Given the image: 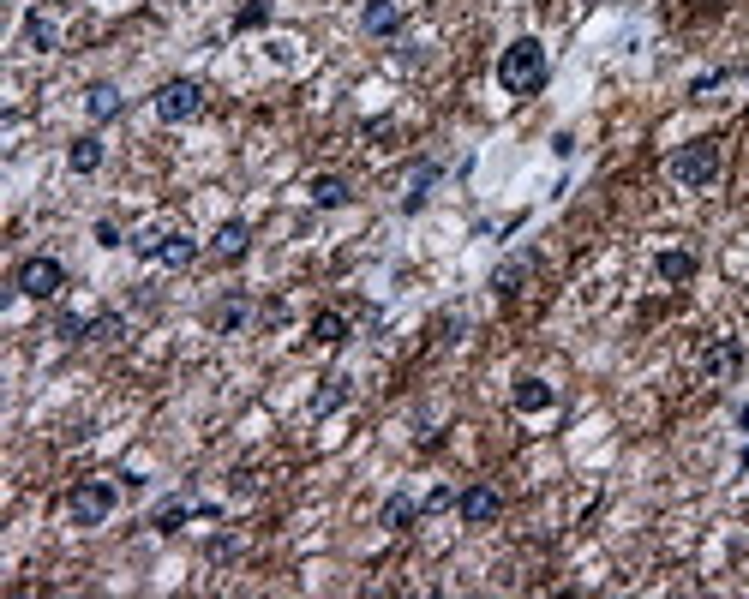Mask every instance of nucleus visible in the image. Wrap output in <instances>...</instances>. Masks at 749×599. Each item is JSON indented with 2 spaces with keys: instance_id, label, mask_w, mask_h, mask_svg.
<instances>
[{
  "instance_id": "23",
  "label": "nucleus",
  "mask_w": 749,
  "mask_h": 599,
  "mask_svg": "<svg viewBox=\"0 0 749 599\" xmlns=\"http://www.w3.org/2000/svg\"><path fill=\"white\" fill-rule=\"evenodd\" d=\"M264 24H270V0H246L234 12V30H264Z\"/></svg>"
},
{
  "instance_id": "12",
  "label": "nucleus",
  "mask_w": 749,
  "mask_h": 599,
  "mask_svg": "<svg viewBox=\"0 0 749 599\" xmlns=\"http://www.w3.org/2000/svg\"><path fill=\"white\" fill-rule=\"evenodd\" d=\"M246 246H252V228H246V222H222V228H216V240H210V252H216L222 264L246 258Z\"/></svg>"
},
{
  "instance_id": "7",
  "label": "nucleus",
  "mask_w": 749,
  "mask_h": 599,
  "mask_svg": "<svg viewBox=\"0 0 749 599\" xmlns=\"http://www.w3.org/2000/svg\"><path fill=\"white\" fill-rule=\"evenodd\" d=\"M456 510H462V522H468V528H486V522H498L504 498H498L492 486H468V492L456 498Z\"/></svg>"
},
{
  "instance_id": "9",
  "label": "nucleus",
  "mask_w": 749,
  "mask_h": 599,
  "mask_svg": "<svg viewBox=\"0 0 749 599\" xmlns=\"http://www.w3.org/2000/svg\"><path fill=\"white\" fill-rule=\"evenodd\" d=\"M360 30L366 36H396L402 30V6L396 0H366L360 6Z\"/></svg>"
},
{
  "instance_id": "15",
  "label": "nucleus",
  "mask_w": 749,
  "mask_h": 599,
  "mask_svg": "<svg viewBox=\"0 0 749 599\" xmlns=\"http://www.w3.org/2000/svg\"><path fill=\"white\" fill-rule=\"evenodd\" d=\"M66 162H72V174H96V168H102V138H96V132H84V138H72V150H66Z\"/></svg>"
},
{
  "instance_id": "19",
  "label": "nucleus",
  "mask_w": 749,
  "mask_h": 599,
  "mask_svg": "<svg viewBox=\"0 0 749 599\" xmlns=\"http://www.w3.org/2000/svg\"><path fill=\"white\" fill-rule=\"evenodd\" d=\"M528 270H534V258H528V252H522V258H504V264L492 270V288H498V294H516V288L528 282Z\"/></svg>"
},
{
  "instance_id": "16",
  "label": "nucleus",
  "mask_w": 749,
  "mask_h": 599,
  "mask_svg": "<svg viewBox=\"0 0 749 599\" xmlns=\"http://www.w3.org/2000/svg\"><path fill=\"white\" fill-rule=\"evenodd\" d=\"M348 198H354V192H348L342 174H318V180H312V204H318V210H342Z\"/></svg>"
},
{
  "instance_id": "1",
  "label": "nucleus",
  "mask_w": 749,
  "mask_h": 599,
  "mask_svg": "<svg viewBox=\"0 0 749 599\" xmlns=\"http://www.w3.org/2000/svg\"><path fill=\"white\" fill-rule=\"evenodd\" d=\"M498 84H504L510 96H534V90L546 84V48H540L534 36H516V42L498 54Z\"/></svg>"
},
{
  "instance_id": "26",
  "label": "nucleus",
  "mask_w": 749,
  "mask_h": 599,
  "mask_svg": "<svg viewBox=\"0 0 749 599\" xmlns=\"http://www.w3.org/2000/svg\"><path fill=\"white\" fill-rule=\"evenodd\" d=\"M132 252H138V258H156V252H162V234H156V228L132 234Z\"/></svg>"
},
{
  "instance_id": "22",
  "label": "nucleus",
  "mask_w": 749,
  "mask_h": 599,
  "mask_svg": "<svg viewBox=\"0 0 749 599\" xmlns=\"http://www.w3.org/2000/svg\"><path fill=\"white\" fill-rule=\"evenodd\" d=\"M660 276L666 282H690L696 276V252H660Z\"/></svg>"
},
{
  "instance_id": "18",
  "label": "nucleus",
  "mask_w": 749,
  "mask_h": 599,
  "mask_svg": "<svg viewBox=\"0 0 749 599\" xmlns=\"http://www.w3.org/2000/svg\"><path fill=\"white\" fill-rule=\"evenodd\" d=\"M198 258V240H186V234H162V252H156V264H168V270H186Z\"/></svg>"
},
{
  "instance_id": "14",
  "label": "nucleus",
  "mask_w": 749,
  "mask_h": 599,
  "mask_svg": "<svg viewBox=\"0 0 749 599\" xmlns=\"http://www.w3.org/2000/svg\"><path fill=\"white\" fill-rule=\"evenodd\" d=\"M120 108H126V102H120V90H114V84H90V90H84V114H90L96 126H102V120H114Z\"/></svg>"
},
{
  "instance_id": "13",
  "label": "nucleus",
  "mask_w": 749,
  "mask_h": 599,
  "mask_svg": "<svg viewBox=\"0 0 749 599\" xmlns=\"http://www.w3.org/2000/svg\"><path fill=\"white\" fill-rule=\"evenodd\" d=\"M510 402H516V408H522V414H546V408H552V402H558V390H552V384H546V378H522V384H516V396H510Z\"/></svg>"
},
{
  "instance_id": "10",
  "label": "nucleus",
  "mask_w": 749,
  "mask_h": 599,
  "mask_svg": "<svg viewBox=\"0 0 749 599\" xmlns=\"http://www.w3.org/2000/svg\"><path fill=\"white\" fill-rule=\"evenodd\" d=\"M24 42H30L36 54H54V48H60V24H54L42 6H30V12H24Z\"/></svg>"
},
{
  "instance_id": "5",
  "label": "nucleus",
  "mask_w": 749,
  "mask_h": 599,
  "mask_svg": "<svg viewBox=\"0 0 749 599\" xmlns=\"http://www.w3.org/2000/svg\"><path fill=\"white\" fill-rule=\"evenodd\" d=\"M60 288H66V264H60V258L36 252V258L18 264V294H24V300H54Z\"/></svg>"
},
{
  "instance_id": "2",
  "label": "nucleus",
  "mask_w": 749,
  "mask_h": 599,
  "mask_svg": "<svg viewBox=\"0 0 749 599\" xmlns=\"http://www.w3.org/2000/svg\"><path fill=\"white\" fill-rule=\"evenodd\" d=\"M114 504H120L114 480H78V486L66 492V516H72L78 528H96V522H108V516H114Z\"/></svg>"
},
{
  "instance_id": "3",
  "label": "nucleus",
  "mask_w": 749,
  "mask_h": 599,
  "mask_svg": "<svg viewBox=\"0 0 749 599\" xmlns=\"http://www.w3.org/2000/svg\"><path fill=\"white\" fill-rule=\"evenodd\" d=\"M672 180L678 186H714L720 180V144L714 138H696L672 156Z\"/></svg>"
},
{
  "instance_id": "8",
  "label": "nucleus",
  "mask_w": 749,
  "mask_h": 599,
  "mask_svg": "<svg viewBox=\"0 0 749 599\" xmlns=\"http://www.w3.org/2000/svg\"><path fill=\"white\" fill-rule=\"evenodd\" d=\"M210 324H216V336H240V330L252 324V300H246V294H222L216 312H210Z\"/></svg>"
},
{
  "instance_id": "21",
  "label": "nucleus",
  "mask_w": 749,
  "mask_h": 599,
  "mask_svg": "<svg viewBox=\"0 0 749 599\" xmlns=\"http://www.w3.org/2000/svg\"><path fill=\"white\" fill-rule=\"evenodd\" d=\"M312 342H324V348L348 342V318H342V312H318V318H312Z\"/></svg>"
},
{
  "instance_id": "4",
  "label": "nucleus",
  "mask_w": 749,
  "mask_h": 599,
  "mask_svg": "<svg viewBox=\"0 0 749 599\" xmlns=\"http://www.w3.org/2000/svg\"><path fill=\"white\" fill-rule=\"evenodd\" d=\"M198 114H204V84L198 78H168L156 90V120L180 126V120H198Z\"/></svg>"
},
{
  "instance_id": "24",
  "label": "nucleus",
  "mask_w": 749,
  "mask_h": 599,
  "mask_svg": "<svg viewBox=\"0 0 749 599\" xmlns=\"http://www.w3.org/2000/svg\"><path fill=\"white\" fill-rule=\"evenodd\" d=\"M114 336H126V318H120V312L90 318V342H114Z\"/></svg>"
},
{
  "instance_id": "20",
  "label": "nucleus",
  "mask_w": 749,
  "mask_h": 599,
  "mask_svg": "<svg viewBox=\"0 0 749 599\" xmlns=\"http://www.w3.org/2000/svg\"><path fill=\"white\" fill-rule=\"evenodd\" d=\"M420 510H426V504H414L408 492H396V498L384 504V528H390V534H402V528H414V516H420Z\"/></svg>"
},
{
  "instance_id": "6",
  "label": "nucleus",
  "mask_w": 749,
  "mask_h": 599,
  "mask_svg": "<svg viewBox=\"0 0 749 599\" xmlns=\"http://www.w3.org/2000/svg\"><path fill=\"white\" fill-rule=\"evenodd\" d=\"M702 366H708V378H714V384H732V378L744 372V348H738L732 336H720V342H708Z\"/></svg>"
},
{
  "instance_id": "27",
  "label": "nucleus",
  "mask_w": 749,
  "mask_h": 599,
  "mask_svg": "<svg viewBox=\"0 0 749 599\" xmlns=\"http://www.w3.org/2000/svg\"><path fill=\"white\" fill-rule=\"evenodd\" d=\"M96 246H120V222H114V216L96 222Z\"/></svg>"
},
{
  "instance_id": "25",
  "label": "nucleus",
  "mask_w": 749,
  "mask_h": 599,
  "mask_svg": "<svg viewBox=\"0 0 749 599\" xmlns=\"http://www.w3.org/2000/svg\"><path fill=\"white\" fill-rule=\"evenodd\" d=\"M342 402H348V378H330V390L312 396V414H330V408H342Z\"/></svg>"
},
{
  "instance_id": "17",
  "label": "nucleus",
  "mask_w": 749,
  "mask_h": 599,
  "mask_svg": "<svg viewBox=\"0 0 749 599\" xmlns=\"http://www.w3.org/2000/svg\"><path fill=\"white\" fill-rule=\"evenodd\" d=\"M198 510H204V504H186V498H174V504H162V510L150 516V528H156V534H180V528H186Z\"/></svg>"
},
{
  "instance_id": "11",
  "label": "nucleus",
  "mask_w": 749,
  "mask_h": 599,
  "mask_svg": "<svg viewBox=\"0 0 749 599\" xmlns=\"http://www.w3.org/2000/svg\"><path fill=\"white\" fill-rule=\"evenodd\" d=\"M444 180V168L438 162H414V174H408V198H402V210L414 216V210H426V198H432V186Z\"/></svg>"
},
{
  "instance_id": "28",
  "label": "nucleus",
  "mask_w": 749,
  "mask_h": 599,
  "mask_svg": "<svg viewBox=\"0 0 749 599\" xmlns=\"http://www.w3.org/2000/svg\"><path fill=\"white\" fill-rule=\"evenodd\" d=\"M450 504H456V492H450V486H432V492H426V510H450Z\"/></svg>"
},
{
  "instance_id": "29",
  "label": "nucleus",
  "mask_w": 749,
  "mask_h": 599,
  "mask_svg": "<svg viewBox=\"0 0 749 599\" xmlns=\"http://www.w3.org/2000/svg\"><path fill=\"white\" fill-rule=\"evenodd\" d=\"M234 552H240V540H234V534H222V540L210 546V558H234Z\"/></svg>"
}]
</instances>
